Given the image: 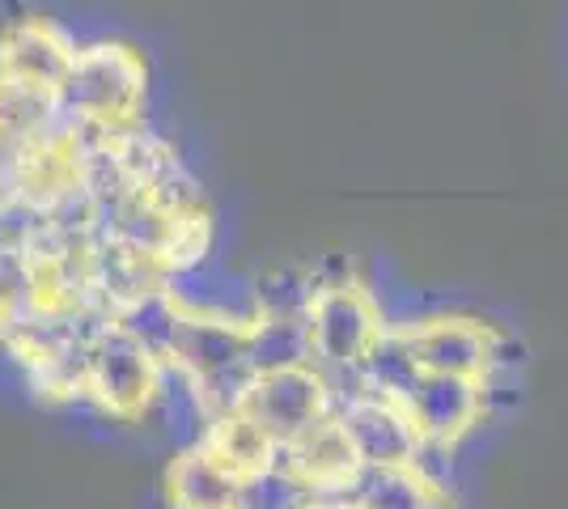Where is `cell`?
Returning a JSON list of instances; mask_svg holds the SVG:
<instances>
[{"instance_id": "6da1fadb", "label": "cell", "mask_w": 568, "mask_h": 509, "mask_svg": "<svg viewBox=\"0 0 568 509\" xmlns=\"http://www.w3.org/2000/svg\"><path fill=\"white\" fill-rule=\"evenodd\" d=\"M518 362L521 344L505 323L463 306H433L390 318L374 369L403 378H479L505 387Z\"/></svg>"}, {"instance_id": "7a4b0ae2", "label": "cell", "mask_w": 568, "mask_h": 509, "mask_svg": "<svg viewBox=\"0 0 568 509\" xmlns=\"http://www.w3.org/2000/svg\"><path fill=\"white\" fill-rule=\"evenodd\" d=\"M390 311L382 289L356 267H323L306 272L297 289V323L302 348L327 378L348 387L365 378L382 357Z\"/></svg>"}, {"instance_id": "3957f363", "label": "cell", "mask_w": 568, "mask_h": 509, "mask_svg": "<svg viewBox=\"0 0 568 509\" xmlns=\"http://www.w3.org/2000/svg\"><path fill=\"white\" fill-rule=\"evenodd\" d=\"M60 98L77 115L111 123H141L149 111V64L141 48L102 39V43H77Z\"/></svg>"}, {"instance_id": "277c9868", "label": "cell", "mask_w": 568, "mask_h": 509, "mask_svg": "<svg viewBox=\"0 0 568 509\" xmlns=\"http://www.w3.org/2000/svg\"><path fill=\"white\" fill-rule=\"evenodd\" d=\"M335 509H463V497L454 485V467L416 459L361 467V476Z\"/></svg>"}, {"instance_id": "5b68a950", "label": "cell", "mask_w": 568, "mask_h": 509, "mask_svg": "<svg viewBox=\"0 0 568 509\" xmlns=\"http://www.w3.org/2000/svg\"><path fill=\"white\" fill-rule=\"evenodd\" d=\"M77 39L51 18H18L0 34V77L13 81H34V85H64Z\"/></svg>"}]
</instances>
